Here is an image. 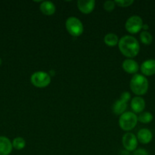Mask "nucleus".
I'll return each mask as SVG.
<instances>
[{
	"instance_id": "nucleus-4",
	"label": "nucleus",
	"mask_w": 155,
	"mask_h": 155,
	"mask_svg": "<svg viewBox=\"0 0 155 155\" xmlns=\"http://www.w3.org/2000/svg\"><path fill=\"white\" fill-rule=\"evenodd\" d=\"M65 28L71 36L78 37L84 32V26L81 21L74 16L69 17L65 21Z\"/></svg>"
},
{
	"instance_id": "nucleus-10",
	"label": "nucleus",
	"mask_w": 155,
	"mask_h": 155,
	"mask_svg": "<svg viewBox=\"0 0 155 155\" xmlns=\"http://www.w3.org/2000/svg\"><path fill=\"white\" fill-rule=\"evenodd\" d=\"M140 70H141L142 75L147 76H153L155 74V60L154 59H147L144 61L141 65L140 66Z\"/></svg>"
},
{
	"instance_id": "nucleus-8",
	"label": "nucleus",
	"mask_w": 155,
	"mask_h": 155,
	"mask_svg": "<svg viewBox=\"0 0 155 155\" xmlns=\"http://www.w3.org/2000/svg\"><path fill=\"white\" fill-rule=\"evenodd\" d=\"M95 4L94 0H78L77 2L78 8L84 15L91 14L94 10Z\"/></svg>"
},
{
	"instance_id": "nucleus-1",
	"label": "nucleus",
	"mask_w": 155,
	"mask_h": 155,
	"mask_svg": "<svg viewBox=\"0 0 155 155\" xmlns=\"http://www.w3.org/2000/svg\"><path fill=\"white\" fill-rule=\"evenodd\" d=\"M118 46L120 52L128 58L135 57L140 51L139 42L134 36L130 35H125L120 38Z\"/></svg>"
},
{
	"instance_id": "nucleus-7",
	"label": "nucleus",
	"mask_w": 155,
	"mask_h": 155,
	"mask_svg": "<svg viewBox=\"0 0 155 155\" xmlns=\"http://www.w3.org/2000/svg\"><path fill=\"white\" fill-rule=\"evenodd\" d=\"M122 142L125 149L128 151H135L138 147V141L134 133L128 132L125 133L122 139Z\"/></svg>"
},
{
	"instance_id": "nucleus-12",
	"label": "nucleus",
	"mask_w": 155,
	"mask_h": 155,
	"mask_svg": "<svg viewBox=\"0 0 155 155\" xmlns=\"http://www.w3.org/2000/svg\"><path fill=\"white\" fill-rule=\"evenodd\" d=\"M136 137L140 143L146 145V144L150 143L152 141V139H153V133L148 129L143 128L141 129L138 132Z\"/></svg>"
},
{
	"instance_id": "nucleus-13",
	"label": "nucleus",
	"mask_w": 155,
	"mask_h": 155,
	"mask_svg": "<svg viewBox=\"0 0 155 155\" xmlns=\"http://www.w3.org/2000/svg\"><path fill=\"white\" fill-rule=\"evenodd\" d=\"M13 147L9 138L0 136V155H9L12 153Z\"/></svg>"
},
{
	"instance_id": "nucleus-6",
	"label": "nucleus",
	"mask_w": 155,
	"mask_h": 155,
	"mask_svg": "<svg viewBox=\"0 0 155 155\" xmlns=\"http://www.w3.org/2000/svg\"><path fill=\"white\" fill-rule=\"evenodd\" d=\"M143 24L144 23L141 17L138 15H132L127 19L125 27L129 33L136 34L142 30Z\"/></svg>"
},
{
	"instance_id": "nucleus-5",
	"label": "nucleus",
	"mask_w": 155,
	"mask_h": 155,
	"mask_svg": "<svg viewBox=\"0 0 155 155\" xmlns=\"http://www.w3.org/2000/svg\"><path fill=\"white\" fill-rule=\"evenodd\" d=\"M30 82L35 87L45 88L51 83V77L45 71H36L30 76Z\"/></svg>"
},
{
	"instance_id": "nucleus-24",
	"label": "nucleus",
	"mask_w": 155,
	"mask_h": 155,
	"mask_svg": "<svg viewBox=\"0 0 155 155\" xmlns=\"http://www.w3.org/2000/svg\"><path fill=\"white\" fill-rule=\"evenodd\" d=\"M149 29V26L147 24H144L142 26V30L143 31H147V30Z\"/></svg>"
},
{
	"instance_id": "nucleus-9",
	"label": "nucleus",
	"mask_w": 155,
	"mask_h": 155,
	"mask_svg": "<svg viewBox=\"0 0 155 155\" xmlns=\"http://www.w3.org/2000/svg\"><path fill=\"white\" fill-rule=\"evenodd\" d=\"M131 108H132V112L136 114H141L144 111L145 108V101L144 98L141 96H135L132 98L131 100Z\"/></svg>"
},
{
	"instance_id": "nucleus-18",
	"label": "nucleus",
	"mask_w": 155,
	"mask_h": 155,
	"mask_svg": "<svg viewBox=\"0 0 155 155\" xmlns=\"http://www.w3.org/2000/svg\"><path fill=\"white\" fill-rule=\"evenodd\" d=\"M12 147H13L15 149L18 150H22L25 148L26 146V142L24 140V138L22 137H16L13 139L12 141Z\"/></svg>"
},
{
	"instance_id": "nucleus-11",
	"label": "nucleus",
	"mask_w": 155,
	"mask_h": 155,
	"mask_svg": "<svg viewBox=\"0 0 155 155\" xmlns=\"http://www.w3.org/2000/svg\"><path fill=\"white\" fill-rule=\"evenodd\" d=\"M122 67V69L124 70L125 72L129 74H136V73L138 72L140 68L138 62L135 61L132 58H127L123 61Z\"/></svg>"
},
{
	"instance_id": "nucleus-15",
	"label": "nucleus",
	"mask_w": 155,
	"mask_h": 155,
	"mask_svg": "<svg viewBox=\"0 0 155 155\" xmlns=\"http://www.w3.org/2000/svg\"><path fill=\"white\" fill-rule=\"evenodd\" d=\"M126 108H127V103L125 102L124 101L118 99L113 103L112 106V110L115 114L122 115L126 112Z\"/></svg>"
},
{
	"instance_id": "nucleus-23",
	"label": "nucleus",
	"mask_w": 155,
	"mask_h": 155,
	"mask_svg": "<svg viewBox=\"0 0 155 155\" xmlns=\"http://www.w3.org/2000/svg\"><path fill=\"white\" fill-rule=\"evenodd\" d=\"M133 155H149V154L144 148H138L134 151Z\"/></svg>"
},
{
	"instance_id": "nucleus-20",
	"label": "nucleus",
	"mask_w": 155,
	"mask_h": 155,
	"mask_svg": "<svg viewBox=\"0 0 155 155\" xmlns=\"http://www.w3.org/2000/svg\"><path fill=\"white\" fill-rule=\"evenodd\" d=\"M115 7V1H111V0H108L106 1L103 4V8L108 12H110L114 10Z\"/></svg>"
},
{
	"instance_id": "nucleus-25",
	"label": "nucleus",
	"mask_w": 155,
	"mask_h": 155,
	"mask_svg": "<svg viewBox=\"0 0 155 155\" xmlns=\"http://www.w3.org/2000/svg\"><path fill=\"white\" fill-rule=\"evenodd\" d=\"M2 58H0V65L2 64Z\"/></svg>"
},
{
	"instance_id": "nucleus-21",
	"label": "nucleus",
	"mask_w": 155,
	"mask_h": 155,
	"mask_svg": "<svg viewBox=\"0 0 155 155\" xmlns=\"http://www.w3.org/2000/svg\"><path fill=\"white\" fill-rule=\"evenodd\" d=\"M115 3L119 7L126 8L133 4L134 1L133 0H117V1H115Z\"/></svg>"
},
{
	"instance_id": "nucleus-14",
	"label": "nucleus",
	"mask_w": 155,
	"mask_h": 155,
	"mask_svg": "<svg viewBox=\"0 0 155 155\" xmlns=\"http://www.w3.org/2000/svg\"><path fill=\"white\" fill-rule=\"evenodd\" d=\"M40 10L41 13L43 15L50 16V15H54L56 12V6L53 2L50 1H43L41 2V4L40 5Z\"/></svg>"
},
{
	"instance_id": "nucleus-19",
	"label": "nucleus",
	"mask_w": 155,
	"mask_h": 155,
	"mask_svg": "<svg viewBox=\"0 0 155 155\" xmlns=\"http://www.w3.org/2000/svg\"><path fill=\"white\" fill-rule=\"evenodd\" d=\"M140 40L144 45H150L153 42V36L148 31H142L140 33Z\"/></svg>"
},
{
	"instance_id": "nucleus-22",
	"label": "nucleus",
	"mask_w": 155,
	"mask_h": 155,
	"mask_svg": "<svg viewBox=\"0 0 155 155\" xmlns=\"http://www.w3.org/2000/svg\"><path fill=\"white\" fill-rule=\"evenodd\" d=\"M120 99L124 101L125 102L128 103V101L131 99V94L129 92H124L122 93L121 96H120Z\"/></svg>"
},
{
	"instance_id": "nucleus-3",
	"label": "nucleus",
	"mask_w": 155,
	"mask_h": 155,
	"mask_svg": "<svg viewBox=\"0 0 155 155\" xmlns=\"http://www.w3.org/2000/svg\"><path fill=\"white\" fill-rule=\"evenodd\" d=\"M138 116L132 111H126L120 115L119 126L122 130L129 132L133 130L138 124Z\"/></svg>"
},
{
	"instance_id": "nucleus-2",
	"label": "nucleus",
	"mask_w": 155,
	"mask_h": 155,
	"mask_svg": "<svg viewBox=\"0 0 155 155\" xmlns=\"http://www.w3.org/2000/svg\"><path fill=\"white\" fill-rule=\"evenodd\" d=\"M130 89L136 96H141L147 93L149 87L147 79L142 74H135L130 80Z\"/></svg>"
},
{
	"instance_id": "nucleus-17",
	"label": "nucleus",
	"mask_w": 155,
	"mask_h": 155,
	"mask_svg": "<svg viewBox=\"0 0 155 155\" xmlns=\"http://www.w3.org/2000/svg\"><path fill=\"white\" fill-rule=\"evenodd\" d=\"M153 119V116L150 112L144 111L140 114L138 117V120L141 124H147L152 122Z\"/></svg>"
},
{
	"instance_id": "nucleus-16",
	"label": "nucleus",
	"mask_w": 155,
	"mask_h": 155,
	"mask_svg": "<svg viewBox=\"0 0 155 155\" xmlns=\"http://www.w3.org/2000/svg\"><path fill=\"white\" fill-rule=\"evenodd\" d=\"M103 40H104L105 44H106L107 46L113 47L115 46L116 45H118L119 39L118 36H117L116 34H115V33H109L105 35Z\"/></svg>"
}]
</instances>
